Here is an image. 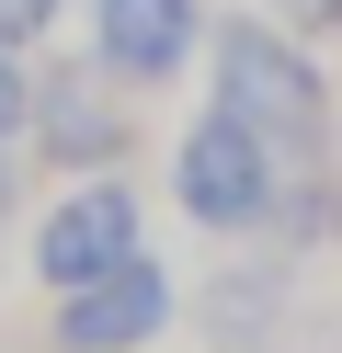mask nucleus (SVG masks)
I'll return each mask as SVG.
<instances>
[{
    "instance_id": "1",
    "label": "nucleus",
    "mask_w": 342,
    "mask_h": 353,
    "mask_svg": "<svg viewBox=\"0 0 342 353\" xmlns=\"http://www.w3.org/2000/svg\"><path fill=\"white\" fill-rule=\"evenodd\" d=\"M205 69H217V103L274 148V160H319L331 148V80L296 34L274 23H217L205 34Z\"/></svg>"
},
{
    "instance_id": "2",
    "label": "nucleus",
    "mask_w": 342,
    "mask_h": 353,
    "mask_svg": "<svg viewBox=\"0 0 342 353\" xmlns=\"http://www.w3.org/2000/svg\"><path fill=\"white\" fill-rule=\"evenodd\" d=\"M171 194H182V216H194V228H263L274 194H285V171H274V148L217 103V114L182 125V148H171Z\"/></svg>"
},
{
    "instance_id": "3",
    "label": "nucleus",
    "mask_w": 342,
    "mask_h": 353,
    "mask_svg": "<svg viewBox=\"0 0 342 353\" xmlns=\"http://www.w3.org/2000/svg\"><path fill=\"white\" fill-rule=\"evenodd\" d=\"M160 319H171V274L137 251V262H114V274L57 296V353H137Z\"/></svg>"
},
{
    "instance_id": "4",
    "label": "nucleus",
    "mask_w": 342,
    "mask_h": 353,
    "mask_svg": "<svg viewBox=\"0 0 342 353\" xmlns=\"http://www.w3.org/2000/svg\"><path fill=\"white\" fill-rule=\"evenodd\" d=\"M114 262H137V194H126V183H80V194H57V216L35 228V274L68 296V285L114 274Z\"/></svg>"
},
{
    "instance_id": "5",
    "label": "nucleus",
    "mask_w": 342,
    "mask_h": 353,
    "mask_svg": "<svg viewBox=\"0 0 342 353\" xmlns=\"http://www.w3.org/2000/svg\"><path fill=\"white\" fill-rule=\"evenodd\" d=\"M35 137H46L57 171H114V160H126V103H114V69H103V57L35 80Z\"/></svg>"
},
{
    "instance_id": "6",
    "label": "nucleus",
    "mask_w": 342,
    "mask_h": 353,
    "mask_svg": "<svg viewBox=\"0 0 342 353\" xmlns=\"http://www.w3.org/2000/svg\"><path fill=\"white\" fill-rule=\"evenodd\" d=\"M205 34H217L205 0H91V57L114 80H171Z\"/></svg>"
},
{
    "instance_id": "7",
    "label": "nucleus",
    "mask_w": 342,
    "mask_h": 353,
    "mask_svg": "<svg viewBox=\"0 0 342 353\" xmlns=\"http://www.w3.org/2000/svg\"><path fill=\"white\" fill-rule=\"evenodd\" d=\"M274 205H296V216H285L296 239H342V183H331V171H308V183H285Z\"/></svg>"
},
{
    "instance_id": "8",
    "label": "nucleus",
    "mask_w": 342,
    "mask_h": 353,
    "mask_svg": "<svg viewBox=\"0 0 342 353\" xmlns=\"http://www.w3.org/2000/svg\"><path fill=\"white\" fill-rule=\"evenodd\" d=\"M23 125H35V80H23V57L0 46V148H12Z\"/></svg>"
},
{
    "instance_id": "9",
    "label": "nucleus",
    "mask_w": 342,
    "mask_h": 353,
    "mask_svg": "<svg viewBox=\"0 0 342 353\" xmlns=\"http://www.w3.org/2000/svg\"><path fill=\"white\" fill-rule=\"evenodd\" d=\"M46 23H57V0H0V46H12V57H23V46H35V34H46Z\"/></svg>"
},
{
    "instance_id": "10",
    "label": "nucleus",
    "mask_w": 342,
    "mask_h": 353,
    "mask_svg": "<svg viewBox=\"0 0 342 353\" xmlns=\"http://www.w3.org/2000/svg\"><path fill=\"white\" fill-rule=\"evenodd\" d=\"M285 12H296L308 34H342V0H285Z\"/></svg>"
},
{
    "instance_id": "11",
    "label": "nucleus",
    "mask_w": 342,
    "mask_h": 353,
    "mask_svg": "<svg viewBox=\"0 0 342 353\" xmlns=\"http://www.w3.org/2000/svg\"><path fill=\"white\" fill-rule=\"evenodd\" d=\"M0 216H12V160H0Z\"/></svg>"
}]
</instances>
